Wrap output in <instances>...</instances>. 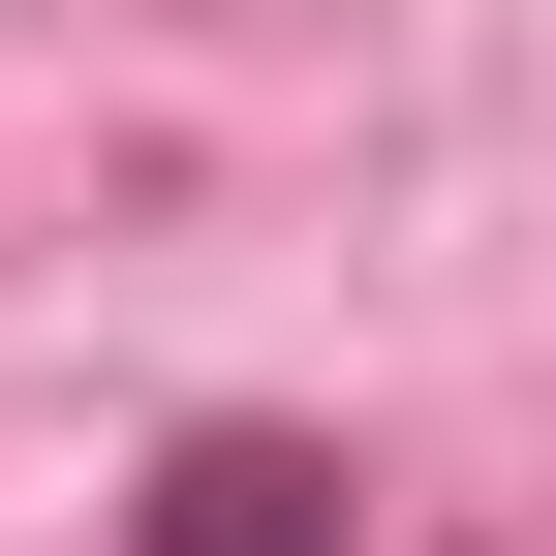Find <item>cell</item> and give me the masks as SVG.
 I'll list each match as a JSON object with an SVG mask.
<instances>
[{
	"instance_id": "1",
	"label": "cell",
	"mask_w": 556,
	"mask_h": 556,
	"mask_svg": "<svg viewBox=\"0 0 556 556\" xmlns=\"http://www.w3.org/2000/svg\"><path fill=\"white\" fill-rule=\"evenodd\" d=\"M155 556H340V495H309V464H186Z\"/></svg>"
}]
</instances>
